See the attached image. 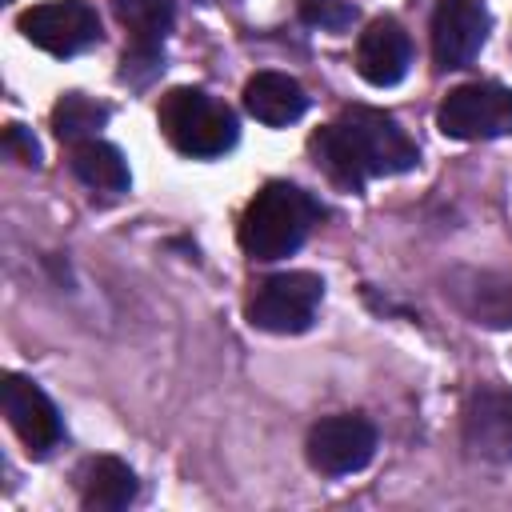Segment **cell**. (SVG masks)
<instances>
[{
    "instance_id": "8992f818",
    "label": "cell",
    "mask_w": 512,
    "mask_h": 512,
    "mask_svg": "<svg viewBox=\"0 0 512 512\" xmlns=\"http://www.w3.org/2000/svg\"><path fill=\"white\" fill-rule=\"evenodd\" d=\"M20 32L48 56H76L100 40V16L88 0H48L20 12Z\"/></svg>"
},
{
    "instance_id": "277c9868",
    "label": "cell",
    "mask_w": 512,
    "mask_h": 512,
    "mask_svg": "<svg viewBox=\"0 0 512 512\" xmlns=\"http://www.w3.org/2000/svg\"><path fill=\"white\" fill-rule=\"evenodd\" d=\"M320 296H324V280L316 272H276L256 284L248 300V324L260 332L296 336L312 328Z\"/></svg>"
},
{
    "instance_id": "6da1fadb",
    "label": "cell",
    "mask_w": 512,
    "mask_h": 512,
    "mask_svg": "<svg viewBox=\"0 0 512 512\" xmlns=\"http://www.w3.org/2000/svg\"><path fill=\"white\" fill-rule=\"evenodd\" d=\"M312 156L328 172V180L348 188V192H360L376 176L412 172L420 160L408 132L376 108L340 112L332 124H324L312 136Z\"/></svg>"
},
{
    "instance_id": "5bb4252c",
    "label": "cell",
    "mask_w": 512,
    "mask_h": 512,
    "mask_svg": "<svg viewBox=\"0 0 512 512\" xmlns=\"http://www.w3.org/2000/svg\"><path fill=\"white\" fill-rule=\"evenodd\" d=\"M112 12L132 36V52L160 56V44L176 20V0H112Z\"/></svg>"
},
{
    "instance_id": "7a4b0ae2",
    "label": "cell",
    "mask_w": 512,
    "mask_h": 512,
    "mask_svg": "<svg viewBox=\"0 0 512 512\" xmlns=\"http://www.w3.org/2000/svg\"><path fill=\"white\" fill-rule=\"evenodd\" d=\"M316 220H320V204L304 188L288 180H272L248 200L240 216V248L252 260H284L308 240Z\"/></svg>"
},
{
    "instance_id": "5b68a950",
    "label": "cell",
    "mask_w": 512,
    "mask_h": 512,
    "mask_svg": "<svg viewBox=\"0 0 512 512\" xmlns=\"http://www.w3.org/2000/svg\"><path fill=\"white\" fill-rule=\"evenodd\" d=\"M436 124L444 136L452 140H496V136H512V88L492 84V80H476V84H460L444 96Z\"/></svg>"
},
{
    "instance_id": "3957f363",
    "label": "cell",
    "mask_w": 512,
    "mask_h": 512,
    "mask_svg": "<svg viewBox=\"0 0 512 512\" xmlns=\"http://www.w3.org/2000/svg\"><path fill=\"white\" fill-rule=\"evenodd\" d=\"M160 132L176 152L212 160L236 144V116L200 88H172L160 100Z\"/></svg>"
},
{
    "instance_id": "ba28073f",
    "label": "cell",
    "mask_w": 512,
    "mask_h": 512,
    "mask_svg": "<svg viewBox=\"0 0 512 512\" xmlns=\"http://www.w3.org/2000/svg\"><path fill=\"white\" fill-rule=\"evenodd\" d=\"M488 40V8L480 0H436L432 8V60L440 72L468 68Z\"/></svg>"
},
{
    "instance_id": "52a82bcc",
    "label": "cell",
    "mask_w": 512,
    "mask_h": 512,
    "mask_svg": "<svg viewBox=\"0 0 512 512\" xmlns=\"http://www.w3.org/2000/svg\"><path fill=\"white\" fill-rule=\"evenodd\" d=\"M308 464L324 476H348L360 472L372 452H376V428L364 416L340 412V416H324L320 424H312L308 432Z\"/></svg>"
},
{
    "instance_id": "ac0fdd59",
    "label": "cell",
    "mask_w": 512,
    "mask_h": 512,
    "mask_svg": "<svg viewBox=\"0 0 512 512\" xmlns=\"http://www.w3.org/2000/svg\"><path fill=\"white\" fill-rule=\"evenodd\" d=\"M4 152L12 156V160H20V164H40V144L32 140V132L24 128V124H8L4 128Z\"/></svg>"
},
{
    "instance_id": "9c48e42d",
    "label": "cell",
    "mask_w": 512,
    "mask_h": 512,
    "mask_svg": "<svg viewBox=\"0 0 512 512\" xmlns=\"http://www.w3.org/2000/svg\"><path fill=\"white\" fill-rule=\"evenodd\" d=\"M0 404H4V416H8L12 432L24 440V448L32 456H48L60 444V416H56L52 400L32 380L8 372L4 384H0Z\"/></svg>"
},
{
    "instance_id": "9a60e30c",
    "label": "cell",
    "mask_w": 512,
    "mask_h": 512,
    "mask_svg": "<svg viewBox=\"0 0 512 512\" xmlns=\"http://www.w3.org/2000/svg\"><path fill=\"white\" fill-rule=\"evenodd\" d=\"M72 172L96 192H128V180H132L120 148H112L96 136L72 144Z\"/></svg>"
},
{
    "instance_id": "ffe728a7",
    "label": "cell",
    "mask_w": 512,
    "mask_h": 512,
    "mask_svg": "<svg viewBox=\"0 0 512 512\" xmlns=\"http://www.w3.org/2000/svg\"><path fill=\"white\" fill-rule=\"evenodd\" d=\"M204 4H224V0H204Z\"/></svg>"
},
{
    "instance_id": "d6986e66",
    "label": "cell",
    "mask_w": 512,
    "mask_h": 512,
    "mask_svg": "<svg viewBox=\"0 0 512 512\" xmlns=\"http://www.w3.org/2000/svg\"><path fill=\"white\" fill-rule=\"evenodd\" d=\"M480 292H484V308H480V316H484L488 324H512V288H500V292L480 288Z\"/></svg>"
},
{
    "instance_id": "8fae6325",
    "label": "cell",
    "mask_w": 512,
    "mask_h": 512,
    "mask_svg": "<svg viewBox=\"0 0 512 512\" xmlns=\"http://www.w3.org/2000/svg\"><path fill=\"white\" fill-rule=\"evenodd\" d=\"M408 64H412V40L392 16H380L360 32V40H356V72L372 88L400 84Z\"/></svg>"
},
{
    "instance_id": "4fadbf2b",
    "label": "cell",
    "mask_w": 512,
    "mask_h": 512,
    "mask_svg": "<svg viewBox=\"0 0 512 512\" xmlns=\"http://www.w3.org/2000/svg\"><path fill=\"white\" fill-rule=\"evenodd\" d=\"M136 500V472L116 456H96L80 472V504L92 512H120Z\"/></svg>"
},
{
    "instance_id": "7c38bea8",
    "label": "cell",
    "mask_w": 512,
    "mask_h": 512,
    "mask_svg": "<svg viewBox=\"0 0 512 512\" xmlns=\"http://www.w3.org/2000/svg\"><path fill=\"white\" fill-rule=\"evenodd\" d=\"M244 108L268 128H284L308 112V92L284 72H256L244 84Z\"/></svg>"
},
{
    "instance_id": "e0dca14e",
    "label": "cell",
    "mask_w": 512,
    "mask_h": 512,
    "mask_svg": "<svg viewBox=\"0 0 512 512\" xmlns=\"http://www.w3.org/2000/svg\"><path fill=\"white\" fill-rule=\"evenodd\" d=\"M296 8L304 24L324 28V32H344L356 20V8L348 0H296Z\"/></svg>"
},
{
    "instance_id": "30bf717a",
    "label": "cell",
    "mask_w": 512,
    "mask_h": 512,
    "mask_svg": "<svg viewBox=\"0 0 512 512\" xmlns=\"http://www.w3.org/2000/svg\"><path fill=\"white\" fill-rule=\"evenodd\" d=\"M464 444L480 460L512 464V392L480 388L464 404Z\"/></svg>"
},
{
    "instance_id": "2e32d148",
    "label": "cell",
    "mask_w": 512,
    "mask_h": 512,
    "mask_svg": "<svg viewBox=\"0 0 512 512\" xmlns=\"http://www.w3.org/2000/svg\"><path fill=\"white\" fill-rule=\"evenodd\" d=\"M104 124H108V108L96 104V100H88V96H80V92L60 96L56 108H52V128H56V136L68 140V144L92 140Z\"/></svg>"
}]
</instances>
